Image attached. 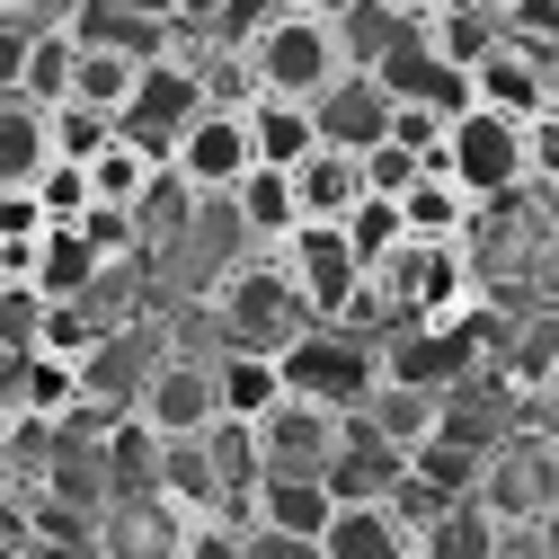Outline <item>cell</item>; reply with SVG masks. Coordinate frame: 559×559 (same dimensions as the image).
Segmentation results:
<instances>
[{
  "instance_id": "obj_17",
  "label": "cell",
  "mask_w": 559,
  "mask_h": 559,
  "mask_svg": "<svg viewBox=\"0 0 559 559\" xmlns=\"http://www.w3.org/2000/svg\"><path fill=\"white\" fill-rule=\"evenodd\" d=\"M320 559H417V524L400 498L382 507H337L329 533H320Z\"/></svg>"
},
{
  "instance_id": "obj_1",
  "label": "cell",
  "mask_w": 559,
  "mask_h": 559,
  "mask_svg": "<svg viewBox=\"0 0 559 559\" xmlns=\"http://www.w3.org/2000/svg\"><path fill=\"white\" fill-rule=\"evenodd\" d=\"M240 62H249V90L285 98V107H320L346 81L337 27H329V10H311V0H275V10L258 19V36L240 45Z\"/></svg>"
},
{
  "instance_id": "obj_9",
  "label": "cell",
  "mask_w": 559,
  "mask_h": 559,
  "mask_svg": "<svg viewBox=\"0 0 559 559\" xmlns=\"http://www.w3.org/2000/svg\"><path fill=\"white\" fill-rule=\"evenodd\" d=\"M365 81H373V90L391 98V116H444V124H453V116H471V72L436 62L417 27H408V36H400V45L382 53V62H373Z\"/></svg>"
},
{
  "instance_id": "obj_2",
  "label": "cell",
  "mask_w": 559,
  "mask_h": 559,
  "mask_svg": "<svg viewBox=\"0 0 559 559\" xmlns=\"http://www.w3.org/2000/svg\"><path fill=\"white\" fill-rule=\"evenodd\" d=\"M275 266H285V285H294V302H302V320H311V329H346L356 311H373L365 258H356V240H346V231L302 223L285 249H275Z\"/></svg>"
},
{
  "instance_id": "obj_26",
  "label": "cell",
  "mask_w": 559,
  "mask_h": 559,
  "mask_svg": "<svg viewBox=\"0 0 559 559\" xmlns=\"http://www.w3.org/2000/svg\"><path fill=\"white\" fill-rule=\"evenodd\" d=\"M214 400H223V427H258V417L285 400V373H275V356H240V346H223V356H214Z\"/></svg>"
},
{
  "instance_id": "obj_31",
  "label": "cell",
  "mask_w": 559,
  "mask_h": 559,
  "mask_svg": "<svg viewBox=\"0 0 559 559\" xmlns=\"http://www.w3.org/2000/svg\"><path fill=\"white\" fill-rule=\"evenodd\" d=\"M107 471H116V488H124V498H152V479H160V436H152L133 408L107 427Z\"/></svg>"
},
{
  "instance_id": "obj_35",
  "label": "cell",
  "mask_w": 559,
  "mask_h": 559,
  "mask_svg": "<svg viewBox=\"0 0 559 559\" xmlns=\"http://www.w3.org/2000/svg\"><path fill=\"white\" fill-rule=\"evenodd\" d=\"M178 559H249V524L240 515H195Z\"/></svg>"
},
{
  "instance_id": "obj_28",
  "label": "cell",
  "mask_w": 559,
  "mask_h": 559,
  "mask_svg": "<svg viewBox=\"0 0 559 559\" xmlns=\"http://www.w3.org/2000/svg\"><path fill=\"white\" fill-rule=\"evenodd\" d=\"M400 231H408V240H436V249H462V231H471V195H462L444 169H427V178L400 195Z\"/></svg>"
},
{
  "instance_id": "obj_15",
  "label": "cell",
  "mask_w": 559,
  "mask_h": 559,
  "mask_svg": "<svg viewBox=\"0 0 559 559\" xmlns=\"http://www.w3.org/2000/svg\"><path fill=\"white\" fill-rule=\"evenodd\" d=\"M311 124H320V152L365 160V152H382V143H391V98H382L365 72H346V81L311 107Z\"/></svg>"
},
{
  "instance_id": "obj_3",
  "label": "cell",
  "mask_w": 559,
  "mask_h": 559,
  "mask_svg": "<svg viewBox=\"0 0 559 559\" xmlns=\"http://www.w3.org/2000/svg\"><path fill=\"white\" fill-rule=\"evenodd\" d=\"M275 373H285V400H311V408H329V417H356V408L373 400V382H382L373 337H346V329L294 337L285 356H275Z\"/></svg>"
},
{
  "instance_id": "obj_32",
  "label": "cell",
  "mask_w": 559,
  "mask_h": 559,
  "mask_svg": "<svg viewBox=\"0 0 559 559\" xmlns=\"http://www.w3.org/2000/svg\"><path fill=\"white\" fill-rule=\"evenodd\" d=\"M133 90H143V62H116V53H81V81H72V107H90V116H124L133 107Z\"/></svg>"
},
{
  "instance_id": "obj_12",
  "label": "cell",
  "mask_w": 559,
  "mask_h": 559,
  "mask_svg": "<svg viewBox=\"0 0 559 559\" xmlns=\"http://www.w3.org/2000/svg\"><path fill=\"white\" fill-rule=\"evenodd\" d=\"M337 444H346V417H329V408H311V400H275L266 417H258V462L266 471H329L337 462Z\"/></svg>"
},
{
  "instance_id": "obj_18",
  "label": "cell",
  "mask_w": 559,
  "mask_h": 559,
  "mask_svg": "<svg viewBox=\"0 0 559 559\" xmlns=\"http://www.w3.org/2000/svg\"><path fill=\"white\" fill-rule=\"evenodd\" d=\"M471 107H488V116H515V124H542L550 116V81H542V62L533 53H515L507 36H498V53L471 72Z\"/></svg>"
},
{
  "instance_id": "obj_20",
  "label": "cell",
  "mask_w": 559,
  "mask_h": 559,
  "mask_svg": "<svg viewBox=\"0 0 559 559\" xmlns=\"http://www.w3.org/2000/svg\"><path fill=\"white\" fill-rule=\"evenodd\" d=\"M223 214H231V231L258 249V258H275L294 231H302V214H294V187L275 178V169H249L231 195H223Z\"/></svg>"
},
{
  "instance_id": "obj_22",
  "label": "cell",
  "mask_w": 559,
  "mask_h": 559,
  "mask_svg": "<svg viewBox=\"0 0 559 559\" xmlns=\"http://www.w3.org/2000/svg\"><path fill=\"white\" fill-rule=\"evenodd\" d=\"M329 27H337L346 72H373V62L417 27V0H346V10H329Z\"/></svg>"
},
{
  "instance_id": "obj_16",
  "label": "cell",
  "mask_w": 559,
  "mask_h": 559,
  "mask_svg": "<svg viewBox=\"0 0 559 559\" xmlns=\"http://www.w3.org/2000/svg\"><path fill=\"white\" fill-rule=\"evenodd\" d=\"M178 550H187V515H169L160 498L98 507V559H178Z\"/></svg>"
},
{
  "instance_id": "obj_8",
  "label": "cell",
  "mask_w": 559,
  "mask_h": 559,
  "mask_svg": "<svg viewBox=\"0 0 559 559\" xmlns=\"http://www.w3.org/2000/svg\"><path fill=\"white\" fill-rule=\"evenodd\" d=\"M195 116H204V81L187 72V62H152L143 90H133V107L116 116V143L152 152V160L169 169V152L187 143V124H195Z\"/></svg>"
},
{
  "instance_id": "obj_7",
  "label": "cell",
  "mask_w": 559,
  "mask_h": 559,
  "mask_svg": "<svg viewBox=\"0 0 559 559\" xmlns=\"http://www.w3.org/2000/svg\"><path fill=\"white\" fill-rule=\"evenodd\" d=\"M133 417L160 436V444H204L223 427V400H214V365L204 356H160L133 391Z\"/></svg>"
},
{
  "instance_id": "obj_10",
  "label": "cell",
  "mask_w": 559,
  "mask_h": 559,
  "mask_svg": "<svg viewBox=\"0 0 559 559\" xmlns=\"http://www.w3.org/2000/svg\"><path fill=\"white\" fill-rule=\"evenodd\" d=\"M249 169H258V152H249V116H240V107H204V116L187 124V143L169 152V178H178L187 195H214V204H223Z\"/></svg>"
},
{
  "instance_id": "obj_13",
  "label": "cell",
  "mask_w": 559,
  "mask_h": 559,
  "mask_svg": "<svg viewBox=\"0 0 559 559\" xmlns=\"http://www.w3.org/2000/svg\"><path fill=\"white\" fill-rule=\"evenodd\" d=\"M249 533H285V542H320L329 533V515H337V498H329V479H311V471H266L258 488H249Z\"/></svg>"
},
{
  "instance_id": "obj_23",
  "label": "cell",
  "mask_w": 559,
  "mask_h": 559,
  "mask_svg": "<svg viewBox=\"0 0 559 559\" xmlns=\"http://www.w3.org/2000/svg\"><path fill=\"white\" fill-rule=\"evenodd\" d=\"M240 116H249V152H258V169H275V178H294V169L320 152V124H311V107H285V98H249Z\"/></svg>"
},
{
  "instance_id": "obj_36",
  "label": "cell",
  "mask_w": 559,
  "mask_h": 559,
  "mask_svg": "<svg viewBox=\"0 0 559 559\" xmlns=\"http://www.w3.org/2000/svg\"><path fill=\"white\" fill-rule=\"evenodd\" d=\"M249 559H320V542H285V533H249Z\"/></svg>"
},
{
  "instance_id": "obj_24",
  "label": "cell",
  "mask_w": 559,
  "mask_h": 559,
  "mask_svg": "<svg viewBox=\"0 0 559 559\" xmlns=\"http://www.w3.org/2000/svg\"><path fill=\"white\" fill-rule=\"evenodd\" d=\"M436 417H444V400H427V391H400V382H373V400L356 408V427L408 462L417 444H436Z\"/></svg>"
},
{
  "instance_id": "obj_38",
  "label": "cell",
  "mask_w": 559,
  "mask_h": 559,
  "mask_svg": "<svg viewBox=\"0 0 559 559\" xmlns=\"http://www.w3.org/2000/svg\"><path fill=\"white\" fill-rule=\"evenodd\" d=\"M542 408H550V436H559V365H550V382H542Z\"/></svg>"
},
{
  "instance_id": "obj_21",
  "label": "cell",
  "mask_w": 559,
  "mask_h": 559,
  "mask_svg": "<svg viewBox=\"0 0 559 559\" xmlns=\"http://www.w3.org/2000/svg\"><path fill=\"white\" fill-rule=\"evenodd\" d=\"M285 187H294V214L320 223V231H346V223H356V204H365V169L346 160V152H311Z\"/></svg>"
},
{
  "instance_id": "obj_29",
  "label": "cell",
  "mask_w": 559,
  "mask_h": 559,
  "mask_svg": "<svg viewBox=\"0 0 559 559\" xmlns=\"http://www.w3.org/2000/svg\"><path fill=\"white\" fill-rule=\"evenodd\" d=\"M152 187H160V160L133 152V143H107V152L90 160V204H98V214H143Z\"/></svg>"
},
{
  "instance_id": "obj_33",
  "label": "cell",
  "mask_w": 559,
  "mask_h": 559,
  "mask_svg": "<svg viewBox=\"0 0 559 559\" xmlns=\"http://www.w3.org/2000/svg\"><path fill=\"white\" fill-rule=\"evenodd\" d=\"M45 124H53V160H62V169H90V160L116 143V124H107V116H90V107H53Z\"/></svg>"
},
{
  "instance_id": "obj_27",
  "label": "cell",
  "mask_w": 559,
  "mask_h": 559,
  "mask_svg": "<svg viewBox=\"0 0 559 559\" xmlns=\"http://www.w3.org/2000/svg\"><path fill=\"white\" fill-rule=\"evenodd\" d=\"M72 81H81V45H72V27H36L27 36V81H19V98L36 107V116H53V107H72Z\"/></svg>"
},
{
  "instance_id": "obj_25",
  "label": "cell",
  "mask_w": 559,
  "mask_h": 559,
  "mask_svg": "<svg viewBox=\"0 0 559 559\" xmlns=\"http://www.w3.org/2000/svg\"><path fill=\"white\" fill-rule=\"evenodd\" d=\"M45 169H53V124L27 98H0V195H36Z\"/></svg>"
},
{
  "instance_id": "obj_19",
  "label": "cell",
  "mask_w": 559,
  "mask_h": 559,
  "mask_svg": "<svg viewBox=\"0 0 559 559\" xmlns=\"http://www.w3.org/2000/svg\"><path fill=\"white\" fill-rule=\"evenodd\" d=\"M98 249H90V231H45L36 240V275H27V294L45 302V311H81L90 294H98Z\"/></svg>"
},
{
  "instance_id": "obj_39",
  "label": "cell",
  "mask_w": 559,
  "mask_h": 559,
  "mask_svg": "<svg viewBox=\"0 0 559 559\" xmlns=\"http://www.w3.org/2000/svg\"><path fill=\"white\" fill-rule=\"evenodd\" d=\"M10 559H72V550H53V542H27V550H10Z\"/></svg>"
},
{
  "instance_id": "obj_11",
  "label": "cell",
  "mask_w": 559,
  "mask_h": 559,
  "mask_svg": "<svg viewBox=\"0 0 559 559\" xmlns=\"http://www.w3.org/2000/svg\"><path fill=\"white\" fill-rule=\"evenodd\" d=\"M81 53H116V62H169V10H124V0H72L62 10Z\"/></svg>"
},
{
  "instance_id": "obj_14",
  "label": "cell",
  "mask_w": 559,
  "mask_h": 559,
  "mask_svg": "<svg viewBox=\"0 0 559 559\" xmlns=\"http://www.w3.org/2000/svg\"><path fill=\"white\" fill-rule=\"evenodd\" d=\"M417 36H427L436 62L479 72V62L498 53V36H507V10L498 0H417Z\"/></svg>"
},
{
  "instance_id": "obj_34",
  "label": "cell",
  "mask_w": 559,
  "mask_h": 559,
  "mask_svg": "<svg viewBox=\"0 0 559 559\" xmlns=\"http://www.w3.org/2000/svg\"><path fill=\"white\" fill-rule=\"evenodd\" d=\"M346 240H356V258H365V275H373V266L408 240V231H400V204H373V195H365V204H356V223H346Z\"/></svg>"
},
{
  "instance_id": "obj_40",
  "label": "cell",
  "mask_w": 559,
  "mask_h": 559,
  "mask_svg": "<svg viewBox=\"0 0 559 559\" xmlns=\"http://www.w3.org/2000/svg\"><path fill=\"white\" fill-rule=\"evenodd\" d=\"M542 81H550V116H559V62H542Z\"/></svg>"
},
{
  "instance_id": "obj_5",
  "label": "cell",
  "mask_w": 559,
  "mask_h": 559,
  "mask_svg": "<svg viewBox=\"0 0 559 559\" xmlns=\"http://www.w3.org/2000/svg\"><path fill=\"white\" fill-rule=\"evenodd\" d=\"M365 285H373V311H382L391 329H408V320H453V311L471 302L462 249H436V240H400Z\"/></svg>"
},
{
  "instance_id": "obj_37",
  "label": "cell",
  "mask_w": 559,
  "mask_h": 559,
  "mask_svg": "<svg viewBox=\"0 0 559 559\" xmlns=\"http://www.w3.org/2000/svg\"><path fill=\"white\" fill-rule=\"evenodd\" d=\"M533 453H542V479H550V507H559V436H542Z\"/></svg>"
},
{
  "instance_id": "obj_6",
  "label": "cell",
  "mask_w": 559,
  "mask_h": 559,
  "mask_svg": "<svg viewBox=\"0 0 559 559\" xmlns=\"http://www.w3.org/2000/svg\"><path fill=\"white\" fill-rule=\"evenodd\" d=\"M444 178L471 195V214H479V204H498V195H515V187L533 178L524 124H515V116H488V107L453 116V133H444Z\"/></svg>"
},
{
  "instance_id": "obj_30",
  "label": "cell",
  "mask_w": 559,
  "mask_h": 559,
  "mask_svg": "<svg viewBox=\"0 0 559 559\" xmlns=\"http://www.w3.org/2000/svg\"><path fill=\"white\" fill-rule=\"evenodd\" d=\"M417 559H498V524H488V507H436L427 524H417Z\"/></svg>"
},
{
  "instance_id": "obj_4",
  "label": "cell",
  "mask_w": 559,
  "mask_h": 559,
  "mask_svg": "<svg viewBox=\"0 0 559 559\" xmlns=\"http://www.w3.org/2000/svg\"><path fill=\"white\" fill-rule=\"evenodd\" d=\"M214 311H223V337L240 346V356H285L294 337H311V320H302V302H294V285H285L275 258L231 266L214 285Z\"/></svg>"
}]
</instances>
